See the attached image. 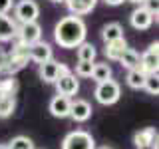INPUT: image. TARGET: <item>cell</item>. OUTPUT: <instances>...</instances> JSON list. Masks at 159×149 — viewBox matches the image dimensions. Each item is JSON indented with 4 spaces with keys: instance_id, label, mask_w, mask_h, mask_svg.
I'll use <instances>...</instances> for the list:
<instances>
[{
    "instance_id": "6da1fadb",
    "label": "cell",
    "mask_w": 159,
    "mask_h": 149,
    "mask_svg": "<svg viewBox=\"0 0 159 149\" xmlns=\"http://www.w3.org/2000/svg\"><path fill=\"white\" fill-rule=\"evenodd\" d=\"M54 40L60 48H76L86 40V24L80 16H70L62 18L54 28Z\"/></svg>"
},
{
    "instance_id": "7a4b0ae2",
    "label": "cell",
    "mask_w": 159,
    "mask_h": 149,
    "mask_svg": "<svg viewBox=\"0 0 159 149\" xmlns=\"http://www.w3.org/2000/svg\"><path fill=\"white\" fill-rule=\"evenodd\" d=\"M119 96H121V88H119V84L116 79H106V82H99L98 88H96V99L102 106H111V103H116Z\"/></svg>"
},
{
    "instance_id": "3957f363",
    "label": "cell",
    "mask_w": 159,
    "mask_h": 149,
    "mask_svg": "<svg viewBox=\"0 0 159 149\" xmlns=\"http://www.w3.org/2000/svg\"><path fill=\"white\" fill-rule=\"evenodd\" d=\"M62 149H96V141H93L92 133L84 131V129H76L64 137Z\"/></svg>"
},
{
    "instance_id": "277c9868",
    "label": "cell",
    "mask_w": 159,
    "mask_h": 149,
    "mask_svg": "<svg viewBox=\"0 0 159 149\" xmlns=\"http://www.w3.org/2000/svg\"><path fill=\"white\" fill-rule=\"evenodd\" d=\"M40 38H42V28H40V24L38 22H26L16 30V38L14 40L20 42V44H24V46H32Z\"/></svg>"
},
{
    "instance_id": "5b68a950",
    "label": "cell",
    "mask_w": 159,
    "mask_h": 149,
    "mask_svg": "<svg viewBox=\"0 0 159 149\" xmlns=\"http://www.w3.org/2000/svg\"><path fill=\"white\" fill-rule=\"evenodd\" d=\"M40 14V6L36 0H20L16 4V10H14V16H16L18 22L26 24V22H36Z\"/></svg>"
},
{
    "instance_id": "8992f818",
    "label": "cell",
    "mask_w": 159,
    "mask_h": 149,
    "mask_svg": "<svg viewBox=\"0 0 159 149\" xmlns=\"http://www.w3.org/2000/svg\"><path fill=\"white\" fill-rule=\"evenodd\" d=\"M157 68H159V44L153 42L139 56V70L145 74H157Z\"/></svg>"
},
{
    "instance_id": "52a82bcc",
    "label": "cell",
    "mask_w": 159,
    "mask_h": 149,
    "mask_svg": "<svg viewBox=\"0 0 159 149\" xmlns=\"http://www.w3.org/2000/svg\"><path fill=\"white\" fill-rule=\"evenodd\" d=\"M28 56L36 64H44V62H48V60H52V46H50L48 42L38 40L32 46H28Z\"/></svg>"
},
{
    "instance_id": "ba28073f",
    "label": "cell",
    "mask_w": 159,
    "mask_h": 149,
    "mask_svg": "<svg viewBox=\"0 0 159 149\" xmlns=\"http://www.w3.org/2000/svg\"><path fill=\"white\" fill-rule=\"evenodd\" d=\"M54 84H56V89H58L60 96H66V97L76 96L78 89H80V84H78L76 76H72V72L66 74V76H60Z\"/></svg>"
},
{
    "instance_id": "9c48e42d",
    "label": "cell",
    "mask_w": 159,
    "mask_h": 149,
    "mask_svg": "<svg viewBox=\"0 0 159 149\" xmlns=\"http://www.w3.org/2000/svg\"><path fill=\"white\" fill-rule=\"evenodd\" d=\"M155 141H157V129L155 127H143L139 131H135V135H133V145L137 149H149Z\"/></svg>"
},
{
    "instance_id": "30bf717a",
    "label": "cell",
    "mask_w": 159,
    "mask_h": 149,
    "mask_svg": "<svg viewBox=\"0 0 159 149\" xmlns=\"http://www.w3.org/2000/svg\"><path fill=\"white\" fill-rule=\"evenodd\" d=\"M153 20H155V18H153L143 6H137L131 12V16H129V22H131V26L135 30H147L153 24Z\"/></svg>"
},
{
    "instance_id": "8fae6325",
    "label": "cell",
    "mask_w": 159,
    "mask_h": 149,
    "mask_svg": "<svg viewBox=\"0 0 159 149\" xmlns=\"http://www.w3.org/2000/svg\"><path fill=\"white\" fill-rule=\"evenodd\" d=\"M70 117L74 121H88L92 117V106H89L86 99H76L70 106Z\"/></svg>"
},
{
    "instance_id": "7c38bea8",
    "label": "cell",
    "mask_w": 159,
    "mask_h": 149,
    "mask_svg": "<svg viewBox=\"0 0 159 149\" xmlns=\"http://www.w3.org/2000/svg\"><path fill=\"white\" fill-rule=\"evenodd\" d=\"M70 106H72V99L58 93V96L52 97V102H50V113H52L54 117H68L70 115Z\"/></svg>"
},
{
    "instance_id": "4fadbf2b",
    "label": "cell",
    "mask_w": 159,
    "mask_h": 149,
    "mask_svg": "<svg viewBox=\"0 0 159 149\" xmlns=\"http://www.w3.org/2000/svg\"><path fill=\"white\" fill-rule=\"evenodd\" d=\"M64 2H66L68 10L74 16H86V14H89L96 8L98 0H64Z\"/></svg>"
},
{
    "instance_id": "5bb4252c",
    "label": "cell",
    "mask_w": 159,
    "mask_h": 149,
    "mask_svg": "<svg viewBox=\"0 0 159 149\" xmlns=\"http://www.w3.org/2000/svg\"><path fill=\"white\" fill-rule=\"evenodd\" d=\"M16 22L12 18H8L6 14H0V42H10L16 38Z\"/></svg>"
},
{
    "instance_id": "9a60e30c",
    "label": "cell",
    "mask_w": 159,
    "mask_h": 149,
    "mask_svg": "<svg viewBox=\"0 0 159 149\" xmlns=\"http://www.w3.org/2000/svg\"><path fill=\"white\" fill-rule=\"evenodd\" d=\"M58 68H60V62H56L54 58L44 62V64H40V78L46 84H54L58 79Z\"/></svg>"
},
{
    "instance_id": "2e32d148",
    "label": "cell",
    "mask_w": 159,
    "mask_h": 149,
    "mask_svg": "<svg viewBox=\"0 0 159 149\" xmlns=\"http://www.w3.org/2000/svg\"><path fill=\"white\" fill-rule=\"evenodd\" d=\"M117 62L121 64V68L135 70V68H139V54L133 48H125V50H123V54L119 56Z\"/></svg>"
},
{
    "instance_id": "e0dca14e",
    "label": "cell",
    "mask_w": 159,
    "mask_h": 149,
    "mask_svg": "<svg viewBox=\"0 0 159 149\" xmlns=\"http://www.w3.org/2000/svg\"><path fill=\"white\" fill-rule=\"evenodd\" d=\"M102 38H103V42H106V44L113 42V40H119V38H123V28L119 26L117 22H109L102 30Z\"/></svg>"
},
{
    "instance_id": "ac0fdd59",
    "label": "cell",
    "mask_w": 159,
    "mask_h": 149,
    "mask_svg": "<svg viewBox=\"0 0 159 149\" xmlns=\"http://www.w3.org/2000/svg\"><path fill=\"white\" fill-rule=\"evenodd\" d=\"M125 48H127V44H125V40H123V38L113 40V42L106 44V56H107V60H113V62H117L119 56L123 54V50H125Z\"/></svg>"
},
{
    "instance_id": "d6986e66",
    "label": "cell",
    "mask_w": 159,
    "mask_h": 149,
    "mask_svg": "<svg viewBox=\"0 0 159 149\" xmlns=\"http://www.w3.org/2000/svg\"><path fill=\"white\" fill-rule=\"evenodd\" d=\"M145 76H147L145 72H141L139 68H135V70H129V72H127L125 82H127V86H129V88H133V89H141V88H143V84H145Z\"/></svg>"
},
{
    "instance_id": "ffe728a7",
    "label": "cell",
    "mask_w": 159,
    "mask_h": 149,
    "mask_svg": "<svg viewBox=\"0 0 159 149\" xmlns=\"http://www.w3.org/2000/svg\"><path fill=\"white\" fill-rule=\"evenodd\" d=\"M93 82H106V79L111 78V68H109V64H93V70H92V76Z\"/></svg>"
},
{
    "instance_id": "44dd1931",
    "label": "cell",
    "mask_w": 159,
    "mask_h": 149,
    "mask_svg": "<svg viewBox=\"0 0 159 149\" xmlns=\"http://www.w3.org/2000/svg\"><path fill=\"white\" fill-rule=\"evenodd\" d=\"M18 92V82L12 78V74L6 78H0V96H14Z\"/></svg>"
},
{
    "instance_id": "7402d4cb",
    "label": "cell",
    "mask_w": 159,
    "mask_h": 149,
    "mask_svg": "<svg viewBox=\"0 0 159 149\" xmlns=\"http://www.w3.org/2000/svg\"><path fill=\"white\" fill-rule=\"evenodd\" d=\"M76 48H78V60H86V62H93V60H96V46H93V44H89V42L84 40Z\"/></svg>"
},
{
    "instance_id": "603a6c76",
    "label": "cell",
    "mask_w": 159,
    "mask_h": 149,
    "mask_svg": "<svg viewBox=\"0 0 159 149\" xmlns=\"http://www.w3.org/2000/svg\"><path fill=\"white\" fill-rule=\"evenodd\" d=\"M16 107L14 96H0V117H10Z\"/></svg>"
},
{
    "instance_id": "cb8c5ba5",
    "label": "cell",
    "mask_w": 159,
    "mask_h": 149,
    "mask_svg": "<svg viewBox=\"0 0 159 149\" xmlns=\"http://www.w3.org/2000/svg\"><path fill=\"white\" fill-rule=\"evenodd\" d=\"M6 147L8 149H34V143H32V139L26 137V135H18V137H14Z\"/></svg>"
},
{
    "instance_id": "d4e9b609",
    "label": "cell",
    "mask_w": 159,
    "mask_h": 149,
    "mask_svg": "<svg viewBox=\"0 0 159 149\" xmlns=\"http://www.w3.org/2000/svg\"><path fill=\"white\" fill-rule=\"evenodd\" d=\"M143 88H145L151 96H157V93H159V78H157V74H147Z\"/></svg>"
},
{
    "instance_id": "484cf974",
    "label": "cell",
    "mask_w": 159,
    "mask_h": 149,
    "mask_svg": "<svg viewBox=\"0 0 159 149\" xmlns=\"http://www.w3.org/2000/svg\"><path fill=\"white\" fill-rule=\"evenodd\" d=\"M93 70V62H86V60H78L76 64V74L80 78H89Z\"/></svg>"
},
{
    "instance_id": "4316f807",
    "label": "cell",
    "mask_w": 159,
    "mask_h": 149,
    "mask_svg": "<svg viewBox=\"0 0 159 149\" xmlns=\"http://www.w3.org/2000/svg\"><path fill=\"white\" fill-rule=\"evenodd\" d=\"M141 6L145 8L147 12L151 14V16L155 18V20H157V12H159V2H157V0H143V2H141Z\"/></svg>"
},
{
    "instance_id": "83f0119b",
    "label": "cell",
    "mask_w": 159,
    "mask_h": 149,
    "mask_svg": "<svg viewBox=\"0 0 159 149\" xmlns=\"http://www.w3.org/2000/svg\"><path fill=\"white\" fill-rule=\"evenodd\" d=\"M12 8V0H0V14H6Z\"/></svg>"
},
{
    "instance_id": "f1b7e54d",
    "label": "cell",
    "mask_w": 159,
    "mask_h": 149,
    "mask_svg": "<svg viewBox=\"0 0 159 149\" xmlns=\"http://www.w3.org/2000/svg\"><path fill=\"white\" fill-rule=\"evenodd\" d=\"M106 4H109V6H119V4H123L125 0H103Z\"/></svg>"
},
{
    "instance_id": "f546056e",
    "label": "cell",
    "mask_w": 159,
    "mask_h": 149,
    "mask_svg": "<svg viewBox=\"0 0 159 149\" xmlns=\"http://www.w3.org/2000/svg\"><path fill=\"white\" fill-rule=\"evenodd\" d=\"M129 2H133V4H141L143 0H129Z\"/></svg>"
},
{
    "instance_id": "4dcf8cb0",
    "label": "cell",
    "mask_w": 159,
    "mask_h": 149,
    "mask_svg": "<svg viewBox=\"0 0 159 149\" xmlns=\"http://www.w3.org/2000/svg\"><path fill=\"white\" fill-rule=\"evenodd\" d=\"M50 2H54V4H60V2H64V0H50Z\"/></svg>"
},
{
    "instance_id": "1f68e13d",
    "label": "cell",
    "mask_w": 159,
    "mask_h": 149,
    "mask_svg": "<svg viewBox=\"0 0 159 149\" xmlns=\"http://www.w3.org/2000/svg\"><path fill=\"white\" fill-rule=\"evenodd\" d=\"M96 149H111V147H107V145H102V147H96Z\"/></svg>"
},
{
    "instance_id": "d6a6232c",
    "label": "cell",
    "mask_w": 159,
    "mask_h": 149,
    "mask_svg": "<svg viewBox=\"0 0 159 149\" xmlns=\"http://www.w3.org/2000/svg\"><path fill=\"white\" fill-rule=\"evenodd\" d=\"M0 149H8V147H6V145H0Z\"/></svg>"
}]
</instances>
